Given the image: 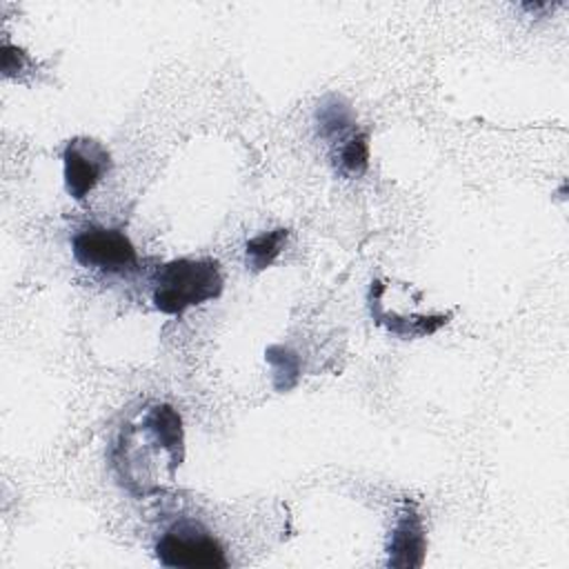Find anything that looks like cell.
Here are the masks:
<instances>
[{"label": "cell", "mask_w": 569, "mask_h": 569, "mask_svg": "<svg viewBox=\"0 0 569 569\" xmlns=\"http://www.w3.org/2000/svg\"><path fill=\"white\" fill-rule=\"evenodd\" d=\"M264 360L271 365V380L276 391L284 393L298 385L302 365H300V356L293 349L284 345H271L264 351Z\"/></svg>", "instance_id": "30bf717a"}, {"label": "cell", "mask_w": 569, "mask_h": 569, "mask_svg": "<svg viewBox=\"0 0 569 569\" xmlns=\"http://www.w3.org/2000/svg\"><path fill=\"white\" fill-rule=\"evenodd\" d=\"M316 127H318V136L327 144H333L340 138H345L351 129H356L358 122L351 104L342 96L329 93L320 100L316 109Z\"/></svg>", "instance_id": "52a82bcc"}, {"label": "cell", "mask_w": 569, "mask_h": 569, "mask_svg": "<svg viewBox=\"0 0 569 569\" xmlns=\"http://www.w3.org/2000/svg\"><path fill=\"white\" fill-rule=\"evenodd\" d=\"M71 253L80 267L107 276L133 273L140 262L131 238L122 229L102 224L78 229L71 236Z\"/></svg>", "instance_id": "277c9868"}, {"label": "cell", "mask_w": 569, "mask_h": 569, "mask_svg": "<svg viewBox=\"0 0 569 569\" xmlns=\"http://www.w3.org/2000/svg\"><path fill=\"white\" fill-rule=\"evenodd\" d=\"M289 238V229L287 227H276L271 231H260L258 236L249 238L244 242V264L249 271L260 273L264 269H269L278 256L282 253L284 244Z\"/></svg>", "instance_id": "9c48e42d"}, {"label": "cell", "mask_w": 569, "mask_h": 569, "mask_svg": "<svg viewBox=\"0 0 569 569\" xmlns=\"http://www.w3.org/2000/svg\"><path fill=\"white\" fill-rule=\"evenodd\" d=\"M156 558L173 569H222L229 558L220 540L196 520H178L156 540Z\"/></svg>", "instance_id": "3957f363"}, {"label": "cell", "mask_w": 569, "mask_h": 569, "mask_svg": "<svg viewBox=\"0 0 569 569\" xmlns=\"http://www.w3.org/2000/svg\"><path fill=\"white\" fill-rule=\"evenodd\" d=\"M111 469L136 498L164 493L176 485L184 460V427L169 402H151L120 427L111 445Z\"/></svg>", "instance_id": "6da1fadb"}, {"label": "cell", "mask_w": 569, "mask_h": 569, "mask_svg": "<svg viewBox=\"0 0 569 569\" xmlns=\"http://www.w3.org/2000/svg\"><path fill=\"white\" fill-rule=\"evenodd\" d=\"M113 160L109 149L89 136L71 138L62 149V176L67 193L82 202L100 180L111 171Z\"/></svg>", "instance_id": "5b68a950"}, {"label": "cell", "mask_w": 569, "mask_h": 569, "mask_svg": "<svg viewBox=\"0 0 569 569\" xmlns=\"http://www.w3.org/2000/svg\"><path fill=\"white\" fill-rule=\"evenodd\" d=\"M387 567H422L427 553V529L416 502L405 500L393 518L387 540Z\"/></svg>", "instance_id": "8992f818"}, {"label": "cell", "mask_w": 569, "mask_h": 569, "mask_svg": "<svg viewBox=\"0 0 569 569\" xmlns=\"http://www.w3.org/2000/svg\"><path fill=\"white\" fill-rule=\"evenodd\" d=\"M224 278L211 258H176L160 264L151 278V302L167 316L184 311L220 298Z\"/></svg>", "instance_id": "7a4b0ae2"}, {"label": "cell", "mask_w": 569, "mask_h": 569, "mask_svg": "<svg viewBox=\"0 0 569 569\" xmlns=\"http://www.w3.org/2000/svg\"><path fill=\"white\" fill-rule=\"evenodd\" d=\"M329 149L338 173L347 178H360L369 169V136L360 127L333 142Z\"/></svg>", "instance_id": "ba28073f"}]
</instances>
